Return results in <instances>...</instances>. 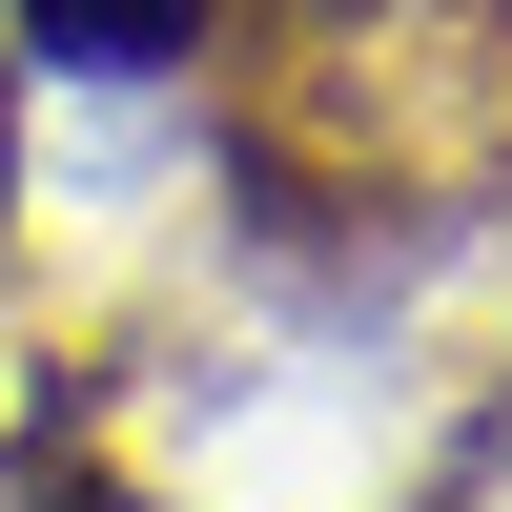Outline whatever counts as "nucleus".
Here are the masks:
<instances>
[{
  "label": "nucleus",
  "instance_id": "nucleus-3",
  "mask_svg": "<svg viewBox=\"0 0 512 512\" xmlns=\"http://www.w3.org/2000/svg\"><path fill=\"white\" fill-rule=\"evenodd\" d=\"M0 144H21V103H0Z\"/></svg>",
  "mask_w": 512,
  "mask_h": 512
},
{
  "label": "nucleus",
  "instance_id": "nucleus-1",
  "mask_svg": "<svg viewBox=\"0 0 512 512\" xmlns=\"http://www.w3.org/2000/svg\"><path fill=\"white\" fill-rule=\"evenodd\" d=\"M226 0H21V62H82V82H144V62H205Z\"/></svg>",
  "mask_w": 512,
  "mask_h": 512
},
{
  "label": "nucleus",
  "instance_id": "nucleus-2",
  "mask_svg": "<svg viewBox=\"0 0 512 512\" xmlns=\"http://www.w3.org/2000/svg\"><path fill=\"white\" fill-rule=\"evenodd\" d=\"M21 512H144V492H103V472H41V492H21Z\"/></svg>",
  "mask_w": 512,
  "mask_h": 512
}]
</instances>
